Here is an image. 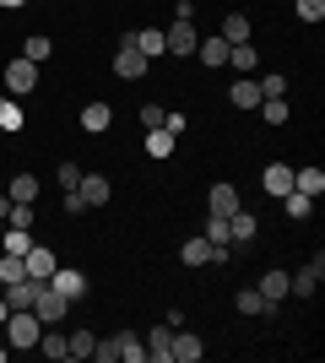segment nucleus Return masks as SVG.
I'll use <instances>...</instances> for the list:
<instances>
[{
	"instance_id": "nucleus-40",
	"label": "nucleus",
	"mask_w": 325,
	"mask_h": 363,
	"mask_svg": "<svg viewBox=\"0 0 325 363\" xmlns=\"http://www.w3.org/2000/svg\"><path fill=\"white\" fill-rule=\"evenodd\" d=\"M81 174H87L81 163H60V174H55V179H60V190H76V184H81Z\"/></svg>"
},
{
	"instance_id": "nucleus-38",
	"label": "nucleus",
	"mask_w": 325,
	"mask_h": 363,
	"mask_svg": "<svg viewBox=\"0 0 325 363\" xmlns=\"http://www.w3.org/2000/svg\"><path fill=\"white\" fill-rule=\"evenodd\" d=\"M163 114H169L163 104H141V130H163Z\"/></svg>"
},
{
	"instance_id": "nucleus-21",
	"label": "nucleus",
	"mask_w": 325,
	"mask_h": 363,
	"mask_svg": "<svg viewBox=\"0 0 325 363\" xmlns=\"http://www.w3.org/2000/svg\"><path fill=\"white\" fill-rule=\"evenodd\" d=\"M293 190H304L309 201H320L325 196V174L320 168H293Z\"/></svg>"
},
{
	"instance_id": "nucleus-29",
	"label": "nucleus",
	"mask_w": 325,
	"mask_h": 363,
	"mask_svg": "<svg viewBox=\"0 0 325 363\" xmlns=\"http://www.w3.org/2000/svg\"><path fill=\"white\" fill-rule=\"evenodd\" d=\"M11 201H38V174H11Z\"/></svg>"
},
{
	"instance_id": "nucleus-30",
	"label": "nucleus",
	"mask_w": 325,
	"mask_h": 363,
	"mask_svg": "<svg viewBox=\"0 0 325 363\" xmlns=\"http://www.w3.org/2000/svg\"><path fill=\"white\" fill-rule=\"evenodd\" d=\"M179 260H185V266H212V244H206V239H185Z\"/></svg>"
},
{
	"instance_id": "nucleus-8",
	"label": "nucleus",
	"mask_w": 325,
	"mask_h": 363,
	"mask_svg": "<svg viewBox=\"0 0 325 363\" xmlns=\"http://www.w3.org/2000/svg\"><path fill=\"white\" fill-rule=\"evenodd\" d=\"M76 196H81V206H87V212H98V206H108V196H114V184H108L103 174H81Z\"/></svg>"
},
{
	"instance_id": "nucleus-17",
	"label": "nucleus",
	"mask_w": 325,
	"mask_h": 363,
	"mask_svg": "<svg viewBox=\"0 0 325 363\" xmlns=\"http://www.w3.org/2000/svg\"><path fill=\"white\" fill-rule=\"evenodd\" d=\"M206 212H212V217L239 212V190H233V184H212V196H206Z\"/></svg>"
},
{
	"instance_id": "nucleus-1",
	"label": "nucleus",
	"mask_w": 325,
	"mask_h": 363,
	"mask_svg": "<svg viewBox=\"0 0 325 363\" xmlns=\"http://www.w3.org/2000/svg\"><path fill=\"white\" fill-rule=\"evenodd\" d=\"M6 331H11V352H28V347H38L44 320L33 315V309H11V315H6Z\"/></svg>"
},
{
	"instance_id": "nucleus-11",
	"label": "nucleus",
	"mask_w": 325,
	"mask_h": 363,
	"mask_svg": "<svg viewBox=\"0 0 325 363\" xmlns=\"http://www.w3.org/2000/svg\"><path fill=\"white\" fill-rule=\"evenodd\" d=\"M261 190H266L271 201H282L287 190H293V168H287V163H266V168H261Z\"/></svg>"
},
{
	"instance_id": "nucleus-34",
	"label": "nucleus",
	"mask_w": 325,
	"mask_h": 363,
	"mask_svg": "<svg viewBox=\"0 0 325 363\" xmlns=\"http://www.w3.org/2000/svg\"><path fill=\"white\" fill-rule=\"evenodd\" d=\"M282 206H287V217H293V223H304V217L314 212V201L304 196V190H287V196H282Z\"/></svg>"
},
{
	"instance_id": "nucleus-46",
	"label": "nucleus",
	"mask_w": 325,
	"mask_h": 363,
	"mask_svg": "<svg viewBox=\"0 0 325 363\" xmlns=\"http://www.w3.org/2000/svg\"><path fill=\"white\" fill-rule=\"evenodd\" d=\"M0 363H6V347H0Z\"/></svg>"
},
{
	"instance_id": "nucleus-32",
	"label": "nucleus",
	"mask_w": 325,
	"mask_h": 363,
	"mask_svg": "<svg viewBox=\"0 0 325 363\" xmlns=\"http://www.w3.org/2000/svg\"><path fill=\"white\" fill-rule=\"evenodd\" d=\"M93 347H98L93 331H71L65 336V352H71V358H93Z\"/></svg>"
},
{
	"instance_id": "nucleus-14",
	"label": "nucleus",
	"mask_w": 325,
	"mask_h": 363,
	"mask_svg": "<svg viewBox=\"0 0 325 363\" xmlns=\"http://www.w3.org/2000/svg\"><path fill=\"white\" fill-rule=\"evenodd\" d=\"M22 260H28V277H33V282H49V277H55V266H60V260H55V250H44V244H33Z\"/></svg>"
},
{
	"instance_id": "nucleus-20",
	"label": "nucleus",
	"mask_w": 325,
	"mask_h": 363,
	"mask_svg": "<svg viewBox=\"0 0 325 363\" xmlns=\"http://www.w3.org/2000/svg\"><path fill=\"white\" fill-rule=\"evenodd\" d=\"M0 244H6V255H28L38 239H33V228H11V223H6V228H0Z\"/></svg>"
},
{
	"instance_id": "nucleus-15",
	"label": "nucleus",
	"mask_w": 325,
	"mask_h": 363,
	"mask_svg": "<svg viewBox=\"0 0 325 363\" xmlns=\"http://www.w3.org/2000/svg\"><path fill=\"white\" fill-rule=\"evenodd\" d=\"M108 342H114V358L120 363H147V342L136 331H120V336H108Z\"/></svg>"
},
{
	"instance_id": "nucleus-28",
	"label": "nucleus",
	"mask_w": 325,
	"mask_h": 363,
	"mask_svg": "<svg viewBox=\"0 0 325 363\" xmlns=\"http://www.w3.org/2000/svg\"><path fill=\"white\" fill-rule=\"evenodd\" d=\"M228 60H233V71H239V76H249L255 65H261V55H255V44H233Z\"/></svg>"
},
{
	"instance_id": "nucleus-42",
	"label": "nucleus",
	"mask_w": 325,
	"mask_h": 363,
	"mask_svg": "<svg viewBox=\"0 0 325 363\" xmlns=\"http://www.w3.org/2000/svg\"><path fill=\"white\" fill-rule=\"evenodd\" d=\"M81 212H87V206H81V196H76V190H65V217H81Z\"/></svg>"
},
{
	"instance_id": "nucleus-36",
	"label": "nucleus",
	"mask_w": 325,
	"mask_h": 363,
	"mask_svg": "<svg viewBox=\"0 0 325 363\" xmlns=\"http://www.w3.org/2000/svg\"><path fill=\"white\" fill-rule=\"evenodd\" d=\"M201 239H206V244H233V239H228V217H206Z\"/></svg>"
},
{
	"instance_id": "nucleus-7",
	"label": "nucleus",
	"mask_w": 325,
	"mask_h": 363,
	"mask_svg": "<svg viewBox=\"0 0 325 363\" xmlns=\"http://www.w3.org/2000/svg\"><path fill=\"white\" fill-rule=\"evenodd\" d=\"M147 55H141V49H130V44H120L114 49V76H120V82H141V76H147Z\"/></svg>"
},
{
	"instance_id": "nucleus-44",
	"label": "nucleus",
	"mask_w": 325,
	"mask_h": 363,
	"mask_svg": "<svg viewBox=\"0 0 325 363\" xmlns=\"http://www.w3.org/2000/svg\"><path fill=\"white\" fill-rule=\"evenodd\" d=\"M0 6H6V11H22V6H28V0H0Z\"/></svg>"
},
{
	"instance_id": "nucleus-39",
	"label": "nucleus",
	"mask_w": 325,
	"mask_h": 363,
	"mask_svg": "<svg viewBox=\"0 0 325 363\" xmlns=\"http://www.w3.org/2000/svg\"><path fill=\"white\" fill-rule=\"evenodd\" d=\"M293 11H298V22H320V16H325V0H293Z\"/></svg>"
},
{
	"instance_id": "nucleus-3",
	"label": "nucleus",
	"mask_w": 325,
	"mask_h": 363,
	"mask_svg": "<svg viewBox=\"0 0 325 363\" xmlns=\"http://www.w3.org/2000/svg\"><path fill=\"white\" fill-rule=\"evenodd\" d=\"M33 315L44 320V325H60V320L71 315V298H60V293L49 288V282H38V298H33Z\"/></svg>"
},
{
	"instance_id": "nucleus-22",
	"label": "nucleus",
	"mask_w": 325,
	"mask_h": 363,
	"mask_svg": "<svg viewBox=\"0 0 325 363\" xmlns=\"http://www.w3.org/2000/svg\"><path fill=\"white\" fill-rule=\"evenodd\" d=\"M255 288H261V298H266V303H282V298H287V272H277V266H271V272H266Z\"/></svg>"
},
{
	"instance_id": "nucleus-45",
	"label": "nucleus",
	"mask_w": 325,
	"mask_h": 363,
	"mask_svg": "<svg viewBox=\"0 0 325 363\" xmlns=\"http://www.w3.org/2000/svg\"><path fill=\"white\" fill-rule=\"evenodd\" d=\"M6 315H11V303H6V293H0V325H6Z\"/></svg>"
},
{
	"instance_id": "nucleus-2",
	"label": "nucleus",
	"mask_w": 325,
	"mask_h": 363,
	"mask_svg": "<svg viewBox=\"0 0 325 363\" xmlns=\"http://www.w3.org/2000/svg\"><path fill=\"white\" fill-rule=\"evenodd\" d=\"M320 277H325V255L304 260L293 277H287V298H314V288H320Z\"/></svg>"
},
{
	"instance_id": "nucleus-43",
	"label": "nucleus",
	"mask_w": 325,
	"mask_h": 363,
	"mask_svg": "<svg viewBox=\"0 0 325 363\" xmlns=\"http://www.w3.org/2000/svg\"><path fill=\"white\" fill-rule=\"evenodd\" d=\"M6 212H11V196H0V228H6Z\"/></svg>"
},
{
	"instance_id": "nucleus-16",
	"label": "nucleus",
	"mask_w": 325,
	"mask_h": 363,
	"mask_svg": "<svg viewBox=\"0 0 325 363\" xmlns=\"http://www.w3.org/2000/svg\"><path fill=\"white\" fill-rule=\"evenodd\" d=\"M228 104L233 108H261V82H255V76H239L228 87Z\"/></svg>"
},
{
	"instance_id": "nucleus-27",
	"label": "nucleus",
	"mask_w": 325,
	"mask_h": 363,
	"mask_svg": "<svg viewBox=\"0 0 325 363\" xmlns=\"http://www.w3.org/2000/svg\"><path fill=\"white\" fill-rule=\"evenodd\" d=\"M49 55H55V44H49L44 33H33V38H22V60H33V65H44Z\"/></svg>"
},
{
	"instance_id": "nucleus-23",
	"label": "nucleus",
	"mask_w": 325,
	"mask_h": 363,
	"mask_svg": "<svg viewBox=\"0 0 325 363\" xmlns=\"http://www.w3.org/2000/svg\"><path fill=\"white\" fill-rule=\"evenodd\" d=\"M38 352H44L49 363H71V352H65V336L55 331V325H44V336H38Z\"/></svg>"
},
{
	"instance_id": "nucleus-33",
	"label": "nucleus",
	"mask_w": 325,
	"mask_h": 363,
	"mask_svg": "<svg viewBox=\"0 0 325 363\" xmlns=\"http://www.w3.org/2000/svg\"><path fill=\"white\" fill-rule=\"evenodd\" d=\"M261 114H266V125H287V120H293L287 98H261Z\"/></svg>"
},
{
	"instance_id": "nucleus-25",
	"label": "nucleus",
	"mask_w": 325,
	"mask_h": 363,
	"mask_svg": "<svg viewBox=\"0 0 325 363\" xmlns=\"http://www.w3.org/2000/svg\"><path fill=\"white\" fill-rule=\"evenodd\" d=\"M233 309H239V315H271L277 303H266V298H261V288H244L239 298H233Z\"/></svg>"
},
{
	"instance_id": "nucleus-24",
	"label": "nucleus",
	"mask_w": 325,
	"mask_h": 363,
	"mask_svg": "<svg viewBox=\"0 0 325 363\" xmlns=\"http://www.w3.org/2000/svg\"><path fill=\"white\" fill-rule=\"evenodd\" d=\"M173 147H179V136H169V130H147V157H152V163L173 157Z\"/></svg>"
},
{
	"instance_id": "nucleus-35",
	"label": "nucleus",
	"mask_w": 325,
	"mask_h": 363,
	"mask_svg": "<svg viewBox=\"0 0 325 363\" xmlns=\"http://www.w3.org/2000/svg\"><path fill=\"white\" fill-rule=\"evenodd\" d=\"M0 130H22V104H16L11 92L0 98Z\"/></svg>"
},
{
	"instance_id": "nucleus-37",
	"label": "nucleus",
	"mask_w": 325,
	"mask_h": 363,
	"mask_svg": "<svg viewBox=\"0 0 325 363\" xmlns=\"http://www.w3.org/2000/svg\"><path fill=\"white\" fill-rule=\"evenodd\" d=\"M261 98H287V76H282V71L261 76Z\"/></svg>"
},
{
	"instance_id": "nucleus-10",
	"label": "nucleus",
	"mask_w": 325,
	"mask_h": 363,
	"mask_svg": "<svg viewBox=\"0 0 325 363\" xmlns=\"http://www.w3.org/2000/svg\"><path fill=\"white\" fill-rule=\"evenodd\" d=\"M120 44L141 49V55H147V60H157V55H169V44H163V28H136V33H125Z\"/></svg>"
},
{
	"instance_id": "nucleus-31",
	"label": "nucleus",
	"mask_w": 325,
	"mask_h": 363,
	"mask_svg": "<svg viewBox=\"0 0 325 363\" xmlns=\"http://www.w3.org/2000/svg\"><path fill=\"white\" fill-rule=\"evenodd\" d=\"M28 277V260L22 255H0V288H11V282H22Z\"/></svg>"
},
{
	"instance_id": "nucleus-6",
	"label": "nucleus",
	"mask_w": 325,
	"mask_h": 363,
	"mask_svg": "<svg viewBox=\"0 0 325 363\" xmlns=\"http://www.w3.org/2000/svg\"><path fill=\"white\" fill-rule=\"evenodd\" d=\"M49 288L60 293V298L81 303V298H87V277H81L76 266H55V277H49Z\"/></svg>"
},
{
	"instance_id": "nucleus-4",
	"label": "nucleus",
	"mask_w": 325,
	"mask_h": 363,
	"mask_svg": "<svg viewBox=\"0 0 325 363\" xmlns=\"http://www.w3.org/2000/svg\"><path fill=\"white\" fill-rule=\"evenodd\" d=\"M163 44H169V55L190 60V55H195V44H201V33H195V22H179V16H173V28H163Z\"/></svg>"
},
{
	"instance_id": "nucleus-18",
	"label": "nucleus",
	"mask_w": 325,
	"mask_h": 363,
	"mask_svg": "<svg viewBox=\"0 0 325 363\" xmlns=\"http://www.w3.org/2000/svg\"><path fill=\"white\" fill-rule=\"evenodd\" d=\"M108 125H114V108L108 104H87L81 108V130H87V136H103Z\"/></svg>"
},
{
	"instance_id": "nucleus-12",
	"label": "nucleus",
	"mask_w": 325,
	"mask_h": 363,
	"mask_svg": "<svg viewBox=\"0 0 325 363\" xmlns=\"http://www.w3.org/2000/svg\"><path fill=\"white\" fill-rule=\"evenodd\" d=\"M228 38H222V33H217V38H201V44H195V60L206 65V71H222V65H228Z\"/></svg>"
},
{
	"instance_id": "nucleus-13",
	"label": "nucleus",
	"mask_w": 325,
	"mask_h": 363,
	"mask_svg": "<svg viewBox=\"0 0 325 363\" xmlns=\"http://www.w3.org/2000/svg\"><path fill=\"white\" fill-rule=\"evenodd\" d=\"M169 342H173V325H169V320H163V325H152V331H147V363H173Z\"/></svg>"
},
{
	"instance_id": "nucleus-26",
	"label": "nucleus",
	"mask_w": 325,
	"mask_h": 363,
	"mask_svg": "<svg viewBox=\"0 0 325 363\" xmlns=\"http://www.w3.org/2000/svg\"><path fill=\"white\" fill-rule=\"evenodd\" d=\"M222 38H228V44H249V16L228 11V16H222Z\"/></svg>"
},
{
	"instance_id": "nucleus-19",
	"label": "nucleus",
	"mask_w": 325,
	"mask_h": 363,
	"mask_svg": "<svg viewBox=\"0 0 325 363\" xmlns=\"http://www.w3.org/2000/svg\"><path fill=\"white\" fill-rule=\"evenodd\" d=\"M255 233H261V223H255L244 206H239V212H228V239H233V244H249Z\"/></svg>"
},
{
	"instance_id": "nucleus-5",
	"label": "nucleus",
	"mask_w": 325,
	"mask_h": 363,
	"mask_svg": "<svg viewBox=\"0 0 325 363\" xmlns=\"http://www.w3.org/2000/svg\"><path fill=\"white\" fill-rule=\"evenodd\" d=\"M6 87H11V98L33 92V87H38V65L22 60V55H11V60H6Z\"/></svg>"
},
{
	"instance_id": "nucleus-9",
	"label": "nucleus",
	"mask_w": 325,
	"mask_h": 363,
	"mask_svg": "<svg viewBox=\"0 0 325 363\" xmlns=\"http://www.w3.org/2000/svg\"><path fill=\"white\" fill-rule=\"evenodd\" d=\"M169 352H173V363H201L206 358V342L195 331H185V325H179V331H173V342H169Z\"/></svg>"
},
{
	"instance_id": "nucleus-41",
	"label": "nucleus",
	"mask_w": 325,
	"mask_h": 363,
	"mask_svg": "<svg viewBox=\"0 0 325 363\" xmlns=\"http://www.w3.org/2000/svg\"><path fill=\"white\" fill-rule=\"evenodd\" d=\"M163 130H169V136H185V114H163Z\"/></svg>"
}]
</instances>
